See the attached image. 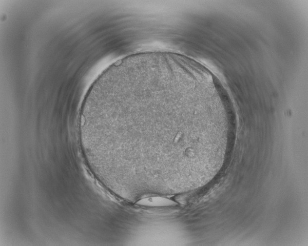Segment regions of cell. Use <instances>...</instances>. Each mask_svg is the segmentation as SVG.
<instances>
[{
	"mask_svg": "<svg viewBox=\"0 0 308 246\" xmlns=\"http://www.w3.org/2000/svg\"><path fill=\"white\" fill-rule=\"evenodd\" d=\"M137 204L147 206H168L175 205L174 201L165 197H150L143 198L137 202Z\"/></svg>",
	"mask_w": 308,
	"mask_h": 246,
	"instance_id": "cell-1",
	"label": "cell"
}]
</instances>
